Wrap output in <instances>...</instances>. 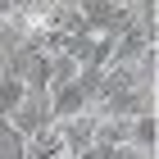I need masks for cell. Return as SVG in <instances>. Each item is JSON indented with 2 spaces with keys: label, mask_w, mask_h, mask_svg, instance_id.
<instances>
[{
  "label": "cell",
  "mask_w": 159,
  "mask_h": 159,
  "mask_svg": "<svg viewBox=\"0 0 159 159\" xmlns=\"http://www.w3.org/2000/svg\"><path fill=\"white\" fill-rule=\"evenodd\" d=\"M23 96H27V82L14 73V68H5V73H0V118H9L14 105H18Z\"/></svg>",
  "instance_id": "cell-5"
},
{
  "label": "cell",
  "mask_w": 159,
  "mask_h": 159,
  "mask_svg": "<svg viewBox=\"0 0 159 159\" xmlns=\"http://www.w3.org/2000/svg\"><path fill=\"white\" fill-rule=\"evenodd\" d=\"M46 105H50V118L59 123V118H77V114H86L91 105H96V96H91V91L73 77V82L50 86V91H46Z\"/></svg>",
  "instance_id": "cell-2"
},
{
  "label": "cell",
  "mask_w": 159,
  "mask_h": 159,
  "mask_svg": "<svg viewBox=\"0 0 159 159\" xmlns=\"http://www.w3.org/2000/svg\"><path fill=\"white\" fill-rule=\"evenodd\" d=\"M5 123H9V127H14V132H18V136H23V141H27V136H37L41 127H50V123H55V118H50V105H46V91H27V96L18 100V105H14V114H9V118H5Z\"/></svg>",
  "instance_id": "cell-1"
},
{
  "label": "cell",
  "mask_w": 159,
  "mask_h": 159,
  "mask_svg": "<svg viewBox=\"0 0 159 159\" xmlns=\"http://www.w3.org/2000/svg\"><path fill=\"white\" fill-rule=\"evenodd\" d=\"M127 146H136L141 155L155 159V146H159V118H155V109H141V114L127 118Z\"/></svg>",
  "instance_id": "cell-4"
},
{
  "label": "cell",
  "mask_w": 159,
  "mask_h": 159,
  "mask_svg": "<svg viewBox=\"0 0 159 159\" xmlns=\"http://www.w3.org/2000/svg\"><path fill=\"white\" fill-rule=\"evenodd\" d=\"M23 159H68V141H64V132L50 123V127H41L37 136H27V141H23Z\"/></svg>",
  "instance_id": "cell-3"
},
{
  "label": "cell",
  "mask_w": 159,
  "mask_h": 159,
  "mask_svg": "<svg viewBox=\"0 0 159 159\" xmlns=\"http://www.w3.org/2000/svg\"><path fill=\"white\" fill-rule=\"evenodd\" d=\"M5 64H9V46L0 41V73H5Z\"/></svg>",
  "instance_id": "cell-6"
}]
</instances>
